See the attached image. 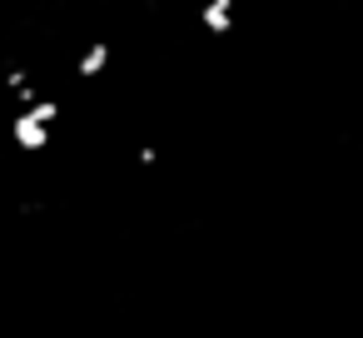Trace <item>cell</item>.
<instances>
[{
  "instance_id": "obj_3",
  "label": "cell",
  "mask_w": 363,
  "mask_h": 338,
  "mask_svg": "<svg viewBox=\"0 0 363 338\" xmlns=\"http://www.w3.org/2000/svg\"><path fill=\"white\" fill-rule=\"evenodd\" d=\"M105 65H110V45H90V50L75 60V75H80V80H95V75H105Z\"/></svg>"
},
{
  "instance_id": "obj_1",
  "label": "cell",
  "mask_w": 363,
  "mask_h": 338,
  "mask_svg": "<svg viewBox=\"0 0 363 338\" xmlns=\"http://www.w3.org/2000/svg\"><path fill=\"white\" fill-rule=\"evenodd\" d=\"M199 26L209 35H229L234 30V0H204V6H199Z\"/></svg>"
},
{
  "instance_id": "obj_2",
  "label": "cell",
  "mask_w": 363,
  "mask_h": 338,
  "mask_svg": "<svg viewBox=\"0 0 363 338\" xmlns=\"http://www.w3.org/2000/svg\"><path fill=\"white\" fill-rule=\"evenodd\" d=\"M11 135H16V145H21V150H40V145L50 140V125H45V120H35L30 110H21V120L11 125Z\"/></svg>"
}]
</instances>
